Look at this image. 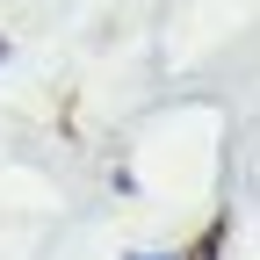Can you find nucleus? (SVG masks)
Listing matches in <instances>:
<instances>
[{
    "instance_id": "obj_1",
    "label": "nucleus",
    "mask_w": 260,
    "mask_h": 260,
    "mask_svg": "<svg viewBox=\"0 0 260 260\" xmlns=\"http://www.w3.org/2000/svg\"><path fill=\"white\" fill-rule=\"evenodd\" d=\"M181 260H224V217H210V224H203V239H195Z\"/></svg>"
},
{
    "instance_id": "obj_2",
    "label": "nucleus",
    "mask_w": 260,
    "mask_h": 260,
    "mask_svg": "<svg viewBox=\"0 0 260 260\" xmlns=\"http://www.w3.org/2000/svg\"><path fill=\"white\" fill-rule=\"evenodd\" d=\"M130 260H181V253H130Z\"/></svg>"
},
{
    "instance_id": "obj_3",
    "label": "nucleus",
    "mask_w": 260,
    "mask_h": 260,
    "mask_svg": "<svg viewBox=\"0 0 260 260\" xmlns=\"http://www.w3.org/2000/svg\"><path fill=\"white\" fill-rule=\"evenodd\" d=\"M0 58H8V37H0Z\"/></svg>"
}]
</instances>
